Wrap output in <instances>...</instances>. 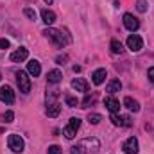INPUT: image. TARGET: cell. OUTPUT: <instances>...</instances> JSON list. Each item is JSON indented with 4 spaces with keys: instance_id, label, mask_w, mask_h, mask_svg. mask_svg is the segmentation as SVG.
<instances>
[{
    "instance_id": "obj_1",
    "label": "cell",
    "mask_w": 154,
    "mask_h": 154,
    "mask_svg": "<svg viewBox=\"0 0 154 154\" xmlns=\"http://www.w3.org/2000/svg\"><path fill=\"white\" fill-rule=\"evenodd\" d=\"M43 34L50 39L56 47H59V48H63L66 43H70V41H68V38H65V36H63V32H61V31L52 29V27H47V29L43 31Z\"/></svg>"
},
{
    "instance_id": "obj_21",
    "label": "cell",
    "mask_w": 154,
    "mask_h": 154,
    "mask_svg": "<svg viewBox=\"0 0 154 154\" xmlns=\"http://www.w3.org/2000/svg\"><path fill=\"white\" fill-rule=\"evenodd\" d=\"M13 120H14V113L13 111H5V113L0 115V122H4V124H11Z\"/></svg>"
},
{
    "instance_id": "obj_4",
    "label": "cell",
    "mask_w": 154,
    "mask_h": 154,
    "mask_svg": "<svg viewBox=\"0 0 154 154\" xmlns=\"http://www.w3.org/2000/svg\"><path fill=\"white\" fill-rule=\"evenodd\" d=\"M79 127H81V120L79 118H70V122H68V125L63 129V134L68 138V140H72V138H75L77 131H79Z\"/></svg>"
},
{
    "instance_id": "obj_25",
    "label": "cell",
    "mask_w": 154,
    "mask_h": 154,
    "mask_svg": "<svg viewBox=\"0 0 154 154\" xmlns=\"http://www.w3.org/2000/svg\"><path fill=\"white\" fill-rule=\"evenodd\" d=\"M136 9H138L140 13H145V11H147V2H145V0H138V2H136Z\"/></svg>"
},
{
    "instance_id": "obj_23",
    "label": "cell",
    "mask_w": 154,
    "mask_h": 154,
    "mask_svg": "<svg viewBox=\"0 0 154 154\" xmlns=\"http://www.w3.org/2000/svg\"><path fill=\"white\" fill-rule=\"evenodd\" d=\"M93 102H95V95H90V93H88V95L84 97V100H82V106H81V108H88V106H90V104H93Z\"/></svg>"
},
{
    "instance_id": "obj_27",
    "label": "cell",
    "mask_w": 154,
    "mask_h": 154,
    "mask_svg": "<svg viewBox=\"0 0 154 154\" xmlns=\"http://www.w3.org/2000/svg\"><path fill=\"white\" fill-rule=\"evenodd\" d=\"M66 104H68L70 108H75L77 104H79V102H77V99H74V97H70V95H66Z\"/></svg>"
},
{
    "instance_id": "obj_18",
    "label": "cell",
    "mask_w": 154,
    "mask_h": 154,
    "mask_svg": "<svg viewBox=\"0 0 154 154\" xmlns=\"http://www.w3.org/2000/svg\"><path fill=\"white\" fill-rule=\"evenodd\" d=\"M41 18H43V22H45L47 25H52V23L56 22V13L50 11V9H43V11H41Z\"/></svg>"
},
{
    "instance_id": "obj_32",
    "label": "cell",
    "mask_w": 154,
    "mask_h": 154,
    "mask_svg": "<svg viewBox=\"0 0 154 154\" xmlns=\"http://www.w3.org/2000/svg\"><path fill=\"white\" fill-rule=\"evenodd\" d=\"M43 2H45V4H48V5L52 4V0H43Z\"/></svg>"
},
{
    "instance_id": "obj_10",
    "label": "cell",
    "mask_w": 154,
    "mask_h": 154,
    "mask_svg": "<svg viewBox=\"0 0 154 154\" xmlns=\"http://www.w3.org/2000/svg\"><path fill=\"white\" fill-rule=\"evenodd\" d=\"M104 106H106V109H108V111H111L113 115H116V113L120 111V102L116 100L115 97H111V95L104 99Z\"/></svg>"
},
{
    "instance_id": "obj_24",
    "label": "cell",
    "mask_w": 154,
    "mask_h": 154,
    "mask_svg": "<svg viewBox=\"0 0 154 154\" xmlns=\"http://www.w3.org/2000/svg\"><path fill=\"white\" fill-rule=\"evenodd\" d=\"M23 14H25L29 20H36V11L31 9V7H25V9H23Z\"/></svg>"
},
{
    "instance_id": "obj_7",
    "label": "cell",
    "mask_w": 154,
    "mask_h": 154,
    "mask_svg": "<svg viewBox=\"0 0 154 154\" xmlns=\"http://www.w3.org/2000/svg\"><path fill=\"white\" fill-rule=\"evenodd\" d=\"M0 100L5 102V104H13V102H14V91H13L11 86L5 84V86L0 88Z\"/></svg>"
},
{
    "instance_id": "obj_12",
    "label": "cell",
    "mask_w": 154,
    "mask_h": 154,
    "mask_svg": "<svg viewBox=\"0 0 154 154\" xmlns=\"http://www.w3.org/2000/svg\"><path fill=\"white\" fill-rule=\"evenodd\" d=\"M106 77H108L106 68H97V70L91 74V81H93V84H95V86H100V84L106 81Z\"/></svg>"
},
{
    "instance_id": "obj_33",
    "label": "cell",
    "mask_w": 154,
    "mask_h": 154,
    "mask_svg": "<svg viewBox=\"0 0 154 154\" xmlns=\"http://www.w3.org/2000/svg\"><path fill=\"white\" fill-rule=\"evenodd\" d=\"M0 79H2V72H0Z\"/></svg>"
},
{
    "instance_id": "obj_13",
    "label": "cell",
    "mask_w": 154,
    "mask_h": 154,
    "mask_svg": "<svg viewBox=\"0 0 154 154\" xmlns=\"http://www.w3.org/2000/svg\"><path fill=\"white\" fill-rule=\"evenodd\" d=\"M27 74L31 77H38L39 74H41V65H39V61L32 59V61L27 63Z\"/></svg>"
},
{
    "instance_id": "obj_29",
    "label": "cell",
    "mask_w": 154,
    "mask_h": 154,
    "mask_svg": "<svg viewBox=\"0 0 154 154\" xmlns=\"http://www.w3.org/2000/svg\"><path fill=\"white\" fill-rule=\"evenodd\" d=\"M66 59H68L66 56H57V57H56V61H57L59 65H65V61H66Z\"/></svg>"
},
{
    "instance_id": "obj_15",
    "label": "cell",
    "mask_w": 154,
    "mask_h": 154,
    "mask_svg": "<svg viewBox=\"0 0 154 154\" xmlns=\"http://www.w3.org/2000/svg\"><path fill=\"white\" fill-rule=\"evenodd\" d=\"M124 106H125L131 113H138V111H140V104H138L133 97H125V99H124Z\"/></svg>"
},
{
    "instance_id": "obj_31",
    "label": "cell",
    "mask_w": 154,
    "mask_h": 154,
    "mask_svg": "<svg viewBox=\"0 0 154 154\" xmlns=\"http://www.w3.org/2000/svg\"><path fill=\"white\" fill-rule=\"evenodd\" d=\"M9 47V41L7 39H0V48H7Z\"/></svg>"
},
{
    "instance_id": "obj_17",
    "label": "cell",
    "mask_w": 154,
    "mask_h": 154,
    "mask_svg": "<svg viewBox=\"0 0 154 154\" xmlns=\"http://www.w3.org/2000/svg\"><path fill=\"white\" fill-rule=\"evenodd\" d=\"M61 79H63V74H61L59 70H50V72L47 74L48 84H57V82H61Z\"/></svg>"
},
{
    "instance_id": "obj_28",
    "label": "cell",
    "mask_w": 154,
    "mask_h": 154,
    "mask_svg": "<svg viewBox=\"0 0 154 154\" xmlns=\"http://www.w3.org/2000/svg\"><path fill=\"white\" fill-rule=\"evenodd\" d=\"M70 154H82V149H81L79 145H74L72 151H70Z\"/></svg>"
},
{
    "instance_id": "obj_22",
    "label": "cell",
    "mask_w": 154,
    "mask_h": 154,
    "mask_svg": "<svg viewBox=\"0 0 154 154\" xmlns=\"http://www.w3.org/2000/svg\"><path fill=\"white\" fill-rule=\"evenodd\" d=\"M100 120H102V116L99 115V113H90V115H88V122L93 124V125H97Z\"/></svg>"
},
{
    "instance_id": "obj_8",
    "label": "cell",
    "mask_w": 154,
    "mask_h": 154,
    "mask_svg": "<svg viewBox=\"0 0 154 154\" xmlns=\"http://www.w3.org/2000/svg\"><path fill=\"white\" fill-rule=\"evenodd\" d=\"M122 149H124V152L125 154H138V140H136L134 136L127 138V140L124 142Z\"/></svg>"
},
{
    "instance_id": "obj_26",
    "label": "cell",
    "mask_w": 154,
    "mask_h": 154,
    "mask_svg": "<svg viewBox=\"0 0 154 154\" xmlns=\"http://www.w3.org/2000/svg\"><path fill=\"white\" fill-rule=\"evenodd\" d=\"M47 154H63V151H61V147H59V145H50Z\"/></svg>"
},
{
    "instance_id": "obj_5",
    "label": "cell",
    "mask_w": 154,
    "mask_h": 154,
    "mask_svg": "<svg viewBox=\"0 0 154 154\" xmlns=\"http://www.w3.org/2000/svg\"><path fill=\"white\" fill-rule=\"evenodd\" d=\"M142 47H143V39L140 38L138 34H131V36L127 38V48H129V50H133V52H140Z\"/></svg>"
},
{
    "instance_id": "obj_20",
    "label": "cell",
    "mask_w": 154,
    "mask_h": 154,
    "mask_svg": "<svg viewBox=\"0 0 154 154\" xmlns=\"http://www.w3.org/2000/svg\"><path fill=\"white\" fill-rule=\"evenodd\" d=\"M111 52L113 54H122L124 52V45L118 39H111Z\"/></svg>"
},
{
    "instance_id": "obj_30",
    "label": "cell",
    "mask_w": 154,
    "mask_h": 154,
    "mask_svg": "<svg viewBox=\"0 0 154 154\" xmlns=\"http://www.w3.org/2000/svg\"><path fill=\"white\" fill-rule=\"evenodd\" d=\"M147 77H149V81H151V82H154V66H152V68H149Z\"/></svg>"
},
{
    "instance_id": "obj_3",
    "label": "cell",
    "mask_w": 154,
    "mask_h": 154,
    "mask_svg": "<svg viewBox=\"0 0 154 154\" xmlns=\"http://www.w3.org/2000/svg\"><path fill=\"white\" fill-rule=\"evenodd\" d=\"M7 143H9V149L16 154L23 152V149H25V142H23V138L20 134H9Z\"/></svg>"
},
{
    "instance_id": "obj_9",
    "label": "cell",
    "mask_w": 154,
    "mask_h": 154,
    "mask_svg": "<svg viewBox=\"0 0 154 154\" xmlns=\"http://www.w3.org/2000/svg\"><path fill=\"white\" fill-rule=\"evenodd\" d=\"M111 122L115 125H118V127H131L133 125L131 116H125V115H113L111 116Z\"/></svg>"
},
{
    "instance_id": "obj_14",
    "label": "cell",
    "mask_w": 154,
    "mask_h": 154,
    "mask_svg": "<svg viewBox=\"0 0 154 154\" xmlns=\"http://www.w3.org/2000/svg\"><path fill=\"white\" fill-rule=\"evenodd\" d=\"M72 88L77 90V91H82V93H88V90H90L88 82H86L84 79H81V77H75V79L72 81Z\"/></svg>"
},
{
    "instance_id": "obj_2",
    "label": "cell",
    "mask_w": 154,
    "mask_h": 154,
    "mask_svg": "<svg viewBox=\"0 0 154 154\" xmlns=\"http://www.w3.org/2000/svg\"><path fill=\"white\" fill-rule=\"evenodd\" d=\"M16 82H18V88L23 95H27L31 91V77L27 72H22V70L16 72Z\"/></svg>"
},
{
    "instance_id": "obj_11",
    "label": "cell",
    "mask_w": 154,
    "mask_h": 154,
    "mask_svg": "<svg viewBox=\"0 0 154 154\" xmlns=\"http://www.w3.org/2000/svg\"><path fill=\"white\" fill-rule=\"evenodd\" d=\"M27 56H29V50H27L25 47H20L18 50H14V52L11 54V61H13V63H22V61L27 59Z\"/></svg>"
},
{
    "instance_id": "obj_6",
    "label": "cell",
    "mask_w": 154,
    "mask_h": 154,
    "mask_svg": "<svg viewBox=\"0 0 154 154\" xmlns=\"http://www.w3.org/2000/svg\"><path fill=\"white\" fill-rule=\"evenodd\" d=\"M124 25H125V29H127V31L134 32V31H138V27H140V22L134 18V14H131V13H125V14H124Z\"/></svg>"
},
{
    "instance_id": "obj_16",
    "label": "cell",
    "mask_w": 154,
    "mask_h": 154,
    "mask_svg": "<svg viewBox=\"0 0 154 154\" xmlns=\"http://www.w3.org/2000/svg\"><path fill=\"white\" fill-rule=\"evenodd\" d=\"M122 90V82L118 81V79H111L109 82H108V86H106V91L109 93V95H113L116 91H120Z\"/></svg>"
},
{
    "instance_id": "obj_19",
    "label": "cell",
    "mask_w": 154,
    "mask_h": 154,
    "mask_svg": "<svg viewBox=\"0 0 154 154\" xmlns=\"http://www.w3.org/2000/svg\"><path fill=\"white\" fill-rule=\"evenodd\" d=\"M59 111H61V106H59L57 102L48 104V108H47V115L50 116V118H56V116L59 115Z\"/></svg>"
}]
</instances>
